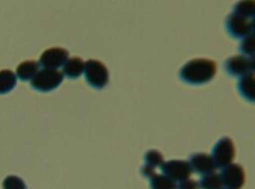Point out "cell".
Segmentation results:
<instances>
[{"instance_id":"1","label":"cell","mask_w":255,"mask_h":189,"mask_svg":"<svg viewBox=\"0 0 255 189\" xmlns=\"http://www.w3.org/2000/svg\"><path fill=\"white\" fill-rule=\"evenodd\" d=\"M216 62L207 59H196L187 62L180 70V77L187 84H206L215 77Z\"/></svg>"},{"instance_id":"2","label":"cell","mask_w":255,"mask_h":189,"mask_svg":"<svg viewBox=\"0 0 255 189\" xmlns=\"http://www.w3.org/2000/svg\"><path fill=\"white\" fill-rule=\"evenodd\" d=\"M84 75L88 84L96 89H103L109 83V72L102 62L89 60L84 63Z\"/></svg>"},{"instance_id":"3","label":"cell","mask_w":255,"mask_h":189,"mask_svg":"<svg viewBox=\"0 0 255 189\" xmlns=\"http://www.w3.org/2000/svg\"><path fill=\"white\" fill-rule=\"evenodd\" d=\"M63 81V74L55 69H44L31 81L32 87L41 92H49L59 87Z\"/></svg>"},{"instance_id":"4","label":"cell","mask_w":255,"mask_h":189,"mask_svg":"<svg viewBox=\"0 0 255 189\" xmlns=\"http://www.w3.org/2000/svg\"><path fill=\"white\" fill-rule=\"evenodd\" d=\"M226 25L230 35L234 38L247 37L255 32V18L234 12L227 17Z\"/></svg>"},{"instance_id":"5","label":"cell","mask_w":255,"mask_h":189,"mask_svg":"<svg viewBox=\"0 0 255 189\" xmlns=\"http://www.w3.org/2000/svg\"><path fill=\"white\" fill-rule=\"evenodd\" d=\"M235 157V147L228 137L219 139L212 150V158L216 168H224L233 162Z\"/></svg>"},{"instance_id":"6","label":"cell","mask_w":255,"mask_h":189,"mask_svg":"<svg viewBox=\"0 0 255 189\" xmlns=\"http://www.w3.org/2000/svg\"><path fill=\"white\" fill-rule=\"evenodd\" d=\"M220 178L223 186L228 189H241L246 181L243 168L238 164H230L223 168Z\"/></svg>"},{"instance_id":"7","label":"cell","mask_w":255,"mask_h":189,"mask_svg":"<svg viewBox=\"0 0 255 189\" xmlns=\"http://www.w3.org/2000/svg\"><path fill=\"white\" fill-rule=\"evenodd\" d=\"M160 170L167 177L175 181H182L189 179L192 169L190 168V164L184 160H173L167 161L162 164Z\"/></svg>"},{"instance_id":"8","label":"cell","mask_w":255,"mask_h":189,"mask_svg":"<svg viewBox=\"0 0 255 189\" xmlns=\"http://www.w3.org/2000/svg\"><path fill=\"white\" fill-rule=\"evenodd\" d=\"M225 68L233 77H244L255 70V58L240 55L234 56L226 61Z\"/></svg>"},{"instance_id":"9","label":"cell","mask_w":255,"mask_h":189,"mask_svg":"<svg viewBox=\"0 0 255 189\" xmlns=\"http://www.w3.org/2000/svg\"><path fill=\"white\" fill-rule=\"evenodd\" d=\"M69 52L62 47H52L44 52L40 59V65L48 69H55L65 64Z\"/></svg>"},{"instance_id":"10","label":"cell","mask_w":255,"mask_h":189,"mask_svg":"<svg viewBox=\"0 0 255 189\" xmlns=\"http://www.w3.org/2000/svg\"><path fill=\"white\" fill-rule=\"evenodd\" d=\"M189 164L192 171L199 175H207L214 173L216 170L215 164L212 156L208 155L207 153H194L190 157Z\"/></svg>"},{"instance_id":"11","label":"cell","mask_w":255,"mask_h":189,"mask_svg":"<svg viewBox=\"0 0 255 189\" xmlns=\"http://www.w3.org/2000/svg\"><path fill=\"white\" fill-rule=\"evenodd\" d=\"M238 88L245 99L250 102H255V73L248 74L241 77Z\"/></svg>"},{"instance_id":"12","label":"cell","mask_w":255,"mask_h":189,"mask_svg":"<svg viewBox=\"0 0 255 189\" xmlns=\"http://www.w3.org/2000/svg\"><path fill=\"white\" fill-rule=\"evenodd\" d=\"M40 64L35 61H26L22 62L17 68V75L22 81L32 80L39 72Z\"/></svg>"},{"instance_id":"13","label":"cell","mask_w":255,"mask_h":189,"mask_svg":"<svg viewBox=\"0 0 255 189\" xmlns=\"http://www.w3.org/2000/svg\"><path fill=\"white\" fill-rule=\"evenodd\" d=\"M84 62L78 57L69 59L63 67V73L65 74L66 77L71 79L78 78L84 72Z\"/></svg>"},{"instance_id":"14","label":"cell","mask_w":255,"mask_h":189,"mask_svg":"<svg viewBox=\"0 0 255 189\" xmlns=\"http://www.w3.org/2000/svg\"><path fill=\"white\" fill-rule=\"evenodd\" d=\"M16 84L17 77L12 71L9 69L0 71V94H6L12 91Z\"/></svg>"},{"instance_id":"15","label":"cell","mask_w":255,"mask_h":189,"mask_svg":"<svg viewBox=\"0 0 255 189\" xmlns=\"http://www.w3.org/2000/svg\"><path fill=\"white\" fill-rule=\"evenodd\" d=\"M152 189H176L175 182L166 175H154L150 178Z\"/></svg>"},{"instance_id":"16","label":"cell","mask_w":255,"mask_h":189,"mask_svg":"<svg viewBox=\"0 0 255 189\" xmlns=\"http://www.w3.org/2000/svg\"><path fill=\"white\" fill-rule=\"evenodd\" d=\"M201 189H220L222 188V181L220 175L215 173H210L200 179L199 184Z\"/></svg>"},{"instance_id":"17","label":"cell","mask_w":255,"mask_h":189,"mask_svg":"<svg viewBox=\"0 0 255 189\" xmlns=\"http://www.w3.org/2000/svg\"><path fill=\"white\" fill-rule=\"evenodd\" d=\"M234 13L255 18V1H242L234 5Z\"/></svg>"},{"instance_id":"18","label":"cell","mask_w":255,"mask_h":189,"mask_svg":"<svg viewBox=\"0 0 255 189\" xmlns=\"http://www.w3.org/2000/svg\"><path fill=\"white\" fill-rule=\"evenodd\" d=\"M145 162L146 165L149 166L151 168H157L161 167L162 164L164 163V158L162 154L158 152L156 150H150L145 155Z\"/></svg>"},{"instance_id":"19","label":"cell","mask_w":255,"mask_h":189,"mask_svg":"<svg viewBox=\"0 0 255 189\" xmlns=\"http://www.w3.org/2000/svg\"><path fill=\"white\" fill-rule=\"evenodd\" d=\"M255 34H250L241 41L240 49L247 57L255 58Z\"/></svg>"},{"instance_id":"20","label":"cell","mask_w":255,"mask_h":189,"mask_svg":"<svg viewBox=\"0 0 255 189\" xmlns=\"http://www.w3.org/2000/svg\"><path fill=\"white\" fill-rule=\"evenodd\" d=\"M4 189H27L26 183L17 176H9L3 182Z\"/></svg>"},{"instance_id":"21","label":"cell","mask_w":255,"mask_h":189,"mask_svg":"<svg viewBox=\"0 0 255 189\" xmlns=\"http://www.w3.org/2000/svg\"><path fill=\"white\" fill-rule=\"evenodd\" d=\"M198 183L192 179H185L180 181L176 185V189H198Z\"/></svg>"},{"instance_id":"22","label":"cell","mask_w":255,"mask_h":189,"mask_svg":"<svg viewBox=\"0 0 255 189\" xmlns=\"http://www.w3.org/2000/svg\"><path fill=\"white\" fill-rule=\"evenodd\" d=\"M141 173H142V175L146 177V178H151L152 176H153L154 174H156L155 171H154V168H151L149 166H147V165H145L144 167H143L142 169H141Z\"/></svg>"},{"instance_id":"23","label":"cell","mask_w":255,"mask_h":189,"mask_svg":"<svg viewBox=\"0 0 255 189\" xmlns=\"http://www.w3.org/2000/svg\"></svg>"}]
</instances>
